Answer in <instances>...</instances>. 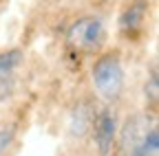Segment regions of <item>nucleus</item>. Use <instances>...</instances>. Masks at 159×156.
<instances>
[{"instance_id":"f257e3e1","label":"nucleus","mask_w":159,"mask_h":156,"mask_svg":"<svg viewBox=\"0 0 159 156\" xmlns=\"http://www.w3.org/2000/svg\"><path fill=\"white\" fill-rule=\"evenodd\" d=\"M119 150L124 156H159V132L152 116H130L119 130Z\"/></svg>"},{"instance_id":"0eeeda50","label":"nucleus","mask_w":159,"mask_h":156,"mask_svg":"<svg viewBox=\"0 0 159 156\" xmlns=\"http://www.w3.org/2000/svg\"><path fill=\"white\" fill-rule=\"evenodd\" d=\"M11 141H13V132L11 130H0V156L9 150Z\"/></svg>"},{"instance_id":"6e6552de","label":"nucleus","mask_w":159,"mask_h":156,"mask_svg":"<svg viewBox=\"0 0 159 156\" xmlns=\"http://www.w3.org/2000/svg\"><path fill=\"white\" fill-rule=\"evenodd\" d=\"M157 75L152 73L150 75V79L146 82V99H148V97H150V101H157Z\"/></svg>"},{"instance_id":"20e7f679","label":"nucleus","mask_w":159,"mask_h":156,"mask_svg":"<svg viewBox=\"0 0 159 156\" xmlns=\"http://www.w3.org/2000/svg\"><path fill=\"white\" fill-rule=\"evenodd\" d=\"M117 132H119V121H117V114L111 106H104L95 116H93V141L95 147L102 156H108L115 139H117Z\"/></svg>"},{"instance_id":"39448f33","label":"nucleus","mask_w":159,"mask_h":156,"mask_svg":"<svg viewBox=\"0 0 159 156\" xmlns=\"http://www.w3.org/2000/svg\"><path fill=\"white\" fill-rule=\"evenodd\" d=\"M25 55L20 48L0 51V101L9 99L16 90V75L22 64Z\"/></svg>"},{"instance_id":"423d86ee","label":"nucleus","mask_w":159,"mask_h":156,"mask_svg":"<svg viewBox=\"0 0 159 156\" xmlns=\"http://www.w3.org/2000/svg\"><path fill=\"white\" fill-rule=\"evenodd\" d=\"M146 11H148L146 0H133V2L122 11V15H119V29H122V33L133 37L135 33L142 31L144 22H146Z\"/></svg>"},{"instance_id":"7ed1b4c3","label":"nucleus","mask_w":159,"mask_h":156,"mask_svg":"<svg viewBox=\"0 0 159 156\" xmlns=\"http://www.w3.org/2000/svg\"><path fill=\"white\" fill-rule=\"evenodd\" d=\"M104 22L95 15L75 20L66 31V44L75 53H95L104 42Z\"/></svg>"},{"instance_id":"f03ea898","label":"nucleus","mask_w":159,"mask_h":156,"mask_svg":"<svg viewBox=\"0 0 159 156\" xmlns=\"http://www.w3.org/2000/svg\"><path fill=\"white\" fill-rule=\"evenodd\" d=\"M91 82L97 97L106 103H115L124 92V66L117 53H104L95 60L91 70Z\"/></svg>"}]
</instances>
